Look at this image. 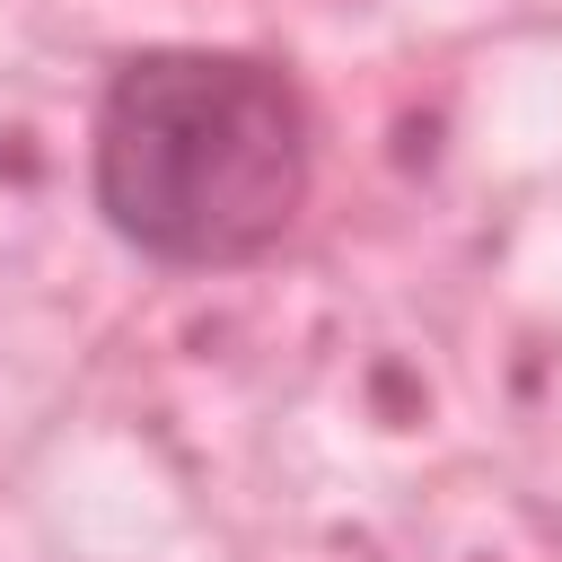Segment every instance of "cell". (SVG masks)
Returning <instances> with one entry per match:
<instances>
[{
	"mask_svg": "<svg viewBox=\"0 0 562 562\" xmlns=\"http://www.w3.org/2000/svg\"><path fill=\"white\" fill-rule=\"evenodd\" d=\"M316 140L299 88L255 53L167 44L97 105V211L158 263H255L307 202Z\"/></svg>",
	"mask_w": 562,
	"mask_h": 562,
	"instance_id": "obj_1",
	"label": "cell"
}]
</instances>
